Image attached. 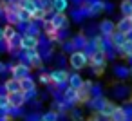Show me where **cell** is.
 Segmentation results:
<instances>
[{
  "instance_id": "cell-1",
  "label": "cell",
  "mask_w": 132,
  "mask_h": 121,
  "mask_svg": "<svg viewBox=\"0 0 132 121\" xmlns=\"http://www.w3.org/2000/svg\"><path fill=\"white\" fill-rule=\"evenodd\" d=\"M89 62H90V67H92V71H94L96 76L103 74L105 65H107V54H105V51H100V49L94 51V53L89 56Z\"/></svg>"
},
{
  "instance_id": "cell-2",
  "label": "cell",
  "mask_w": 132,
  "mask_h": 121,
  "mask_svg": "<svg viewBox=\"0 0 132 121\" xmlns=\"http://www.w3.org/2000/svg\"><path fill=\"white\" fill-rule=\"evenodd\" d=\"M22 63L29 65V67H33V69H42V67H44V58H42V54L38 53V49H29V51L24 53Z\"/></svg>"
},
{
  "instance_id": "cell-3",
  "label": "cell",
  "mask_w": 132,
  "mask_h": 121,
  "mask_svg": "<svg viewBox=\"0 0 132 121\" xmlns=\"http://www.w3.org/2000/svg\"><path fill=\"white\" fill-rule=\"evenodd\" d=\"M69 65H71L74 71H81V69H85V67L89 65V56H87L81 49H76V51H72L71 56H69Z\"/></svg>"
},
{
  "instance_id": "cell-4",
  "label": "cell",
  "mask_w": 132,
  "mask_h": 121,
  "mask_svg": "<svg viewBox=\"0 0 132 121\" xmlns=\"http://www.w3.org/2000/svg\"><path fill=\"white\" fill-rule=\"evenodd\" d=\"M51 74V85H56V87H63V85H67V80H69V72L67 71H63V69H54L53 72H49Z\"/></svg>"
},
{
  "instance_id": "cell-5",
  "label": "cell",
  "mask_w": 132,
  "mask_h": 121,
  "mask_svg": "<svg viewBox=\"0 0 132 121\" xmlns=\"http://www.w3.org/2000/svg\"><path fill=\"white\" fill-rule=\"evenodd\" d=\"M40 45V38L38 36H31V34H22L20 40V49L22 51H29V49H38Z\"/></svg>"
},
{
  "instance_id": "cell-6",
  "label": "cell",
  "mask_w": 132,
  "mask_h": 121,
  "mask_svg": "<svg viewBox=\"0 0 132 121\" xmlns=\"http://www.w3.org/2000/svg\"><path fill=\"white\" fill-rule=\"evenodd\" d=\"M11 78H16V80H22V78H26V76H29V72H31V67L29 65H26V63H15L11 69Z\"/></svg>"
},
{
  "instance_id": "cell-7",
  "label": "cell",
  "mask_w": 132,
  "mask_h": 121,
  "mask_svg": "<svg viewBox=\"0 0 132 121\" xmlns=\"http://www.w3.org/2000/svg\"><path fill=\"white\" fill-rule=\"evenodd\" d=\"M90 87H92V81L90 80H83V85L76 90L78 94V103H87L90 99Z\"/></svg>"
},
{
  "instance_id": "cell-8",
  "label": "cell",
  "mask_w": 132,
  "mask_h": 121,
  "mask_svg": "<svg viewBox=\"0 0 132 121\" xmlns=\"http://www.w3.org/2000/svg\"><path fill=\"white\" fill-rule=\"evenodd\" d=\"M49 20L56 25V29H67V25H69V18L65 16V13H54Z\"/></svg>"
},
{
  "instance_id": "cell-9",
  "label": "cell",
  "mask_w": 132,
  "mask_h": 121,
  "mask_svg": "<svg viewBox=\"0 0 132 121\" xmlns=\"http://www.w3.org/2000/svg\"><path fill=\"white\" fill-rule=\"evenodd\" d=\"M109 40H110V45L112 47H116V49H119L125 42H127V36H125V33H121V31H114L110 36H109Z\"/></svg>"
},
{
  "instance_id": "cell-10",
  "label": "cell",
  "mask_w": 132,
  "mask_h": 121,
  "mask_svg": "<svg viewBox=\"0 0 132 121\" xmlns=\"http://www.w3.org/2000/svg\"><path fill=\"white\" fill-rule=\"evenodd\" d=\"M101 11H105V2H101V0H94V2H90V4L87 6V15H89V16L100 15Z\"/></svg>"
},
{
  "instance_id": "cell-11",
  "label": "cell",
  "mask_w": 132,
  "mask_h": 121,
  "mask_svg": "<svg viewBox=\"0 0 132 121\" xmlns=\"http://www.w3.org/2000/svg\"><path fill=\"white\" fill-rule=\"evenodd\" d=\"M7 96H9V105L11 107H24L26 105V96H24L22 90L13 92V94H7Z\"/></svg>"
},
{
  "instance_id": "cell-12",
  "label": "cell",
  "mask_w": 132,
  "mask_h": 121,
  "mask_svg": "<svg viewBox=\"0 0 132 121\" xmlns=\"http://www.w3.org/2000/svg\"><path fill=\"white\" fill-rule=\"evenodd\" d=\"M100 31H101V34L103 36H110L114 31H116V24L114 22H110V20H103L101 24H100Z\"/></svg>"
},
{
  "instance_id": "cell-13",
  "label": "cell",
  "mask_w": 132,
  "mask_h": 121,
  "mask_svg": "<svg viewBox=\"0 0 132 121\" xmlns=\"http://www.w3.org/2000/svg\"><path fill=\"white\" fill-rule=\"evenodd\" d=\"M63 99L67 101V105H69V107H71V105H76V103H78V94H76V89L67 87V89H65V92H63Z\"/></svg>"
},
{
  "instance_id": "cell-14",
  "label": "cell",
  "mask_w": 132,
  "mask_h": 121,
  "mask_svg": "<svg viewBox=\"0 0 132 121\" xmlns=\"http://www.w3.org/2000/svg\"><path fill=\"white\" fill-rule=\"evenodd\" d=\"M4 89H6L7 94L18 92V90H20V80H16V78H9V80L4 83Z\"/></svg>"
},
{
  "instance_id": "cell-15",
  "label": "cell",
  "mask_w": 132,
  "mask_h": 121,
  "mask_svg": "<svg viewBox=\"0 0 132 121\" xmlns=\"http://www.w3.org/2000/svg\"><path fill=\"white\" fill-rule=\"evenodd\" d=\"M67 85L69 87H72V89H80L81 85H83V78L78 74V72H72V74H69V80H67Z\"/></svg>"
},
{
  "instance_id": "cell-16",
  "label": "cell",
  "mask_w": 132,
  "mask_h": 121,
  "mask_svg": "<svg viewBox=\"0 0 132 121\" xmlns=\"http://www.w3.org/2000/svg\"><path fill=\"white\" fill-rule=\"evenodd\" d=\"M109 121H127V114H125L123 107H116L114 112L109 116Z\"/></svg>"
},
{
  "instance_id": "cell-17",
  "label": "cell",
  "mask_w": 132,
  "mask_h": 121,
  "mask_svg": "<svg viewBox=\"0 0 132 121\" xmlns=\"http://www.w3.org/2000/svg\"><path fill=\"white\" fill-rule=\"evenodd\" d=\"M116 107H118V105H114L112 101H107V99H105V103H103V107L100 108V112H98V114H101L103 117H107V119H109V116L114 112V108H116Z\"/></svg>"
},
{
  "instance_id": "cell-18",
  "label": "cell",
  "mask_w": 132,
  "mask_h": 121,
  "mask_svg": "<svg viewBox=\"0 0 132 121\" xmlns=\"http://www.w3.org/2000/svg\"><path fill=\"white\" fill-rule=\"evenodd\" d=\"M18 6H20L22 9H26L27 13H31V15H33V11L38 7L36 0H18Z\"/></svg>"
},
{
  "instance_id": "cell-19",
  "label": "cell",
  "mask_w": 132,
  "mask_h": 121,
  "mask_svg": "<svg viewBox=\"0 0 132 121\" xmlns=\"http://www.w3.org/2000/svg\"><path fill=\"white\" fill-rule=\"evenodd\" d=\"M116 29L121 31V33H127L128 29H132V22H130V18H128V16H123V18L116 24Z\"/></svg>"
},
{
  "instance_id": "cell-20",
  "label": "cell",
  "mask_w": 132,
  "mask_h": 121,
  "mask_svg": "<svg viewBox=\"0 0 132 121\" xmlns=\"http://www.w3.org/2000/svg\"><path fill=\"white\" fill-rule=\"evenodd\" d=\"M16 33H18V31H16V27H15V25H9V24H7L6 27H2V34H4V42H9V40H11V38H13V36H15Z\"/></svg>"
},
{
  "instance_id": "cell-21",
  "label": "cell",
  "mask_w": 132,
  "mask_h": 121,
  "mask_svg": "<svg viewBox=\"0 0 132 121\" xmlns=\"http://www.w3.org/2000/svg\"><path fill=\"white\" fill-rule=\"evenodd\" d=\"M31 89H35V80H33L31 76L22 78V80H20V90L26 92V90H31Z\"/></svg>"
},
{
  "instance_id": "cell-22",
  "label": "cell",
  "mask_w": 132,
  "mask_h": 121,
  "mask_svg": "<svg viewBox=\"0 0 132 121\" xmlns=\"http://www.w3.org/2000/svg\"><path fill=\"white\" fill-rule=\"evenodd\" d=\"M69 7V2L67 0H53V9L56 13H65Z\"/></svg>"
},
{
  "instance_id": "cell-23",
  "label": "cell",
  "mask_w": 132,
  "mask_h": 121,
  "mask_svg": "<svg viewBox=\"0 0 132 121\" xmlns=\"http://www.w3.org/2000/svg\"><path fill=\"white\" fill-rule=\"evenodd\" d=\"M118 51H119V54H121V56L132 58V42H130V40H127V42H125V44L118 49Z\"/></svg>"
},
{
  "instance_id": "cell-24",
  "label": "cell",
  "mask_w": 132,
  "mask_h": 121,
  "mask_svg": "<svg viewBox=\"0 0 132 121\" xmlns=\"http://www.w3.org/2000/svg\"><path fill=\"white\" fill-rule=\"evenodd\" d=\"M119 11H121L123 16H128L132 13V2L130 0H121L119 2Z\"/></svg>"
},
{
  "instance_id": "cell-25",
  "label": "cell",
  "mask_w": 132,
  "mask_h": 121,
  "mask_svg": "<svg viewBox=\"0 0 132 121\" xmlns=\"http://www.w3.org/2000/svg\"><path fill=\"white\" fill-rule=\"evenodd\" d=\"M114 74H116V76H119L121 80H125V78H128V76H130V69H127L125 65H116Z\"/></svg>"
},
{
  "instance_id": "cell-26",
  "label": "cell",
  "mask_w": 132,
  "mask_h": 121,
  "mask_svg": "<svg viewBox=\"0 0 132 121\" xmlns=\"http://www.w3.org/2000/svg\"><path fill=\"white\" fill-rule=\"evenodd\" d=\"M72 44H74V47H76V49H83V47H85V44H87V38H85L83 34H78V36H74V38H72Z\"/></svg>"
},
{
  "instance_id": "cell-27",
  "label": "cell",
  "mask_w": 132,
  "mask_h": 121,
  "mask_svg": "<svg viewBox=\"0 0 132 121\" xmlns=\"http://www.w3.org/2000/svg\"><path fill=\"white\" fill-rule=\"evenodd\" d=\"M130 94V89L128 87H125V85H121V87H116L114 89V96H118V98H127Z\"/></svg>"
},
{
  "instance_id": "cell-28",
  "label": "cell",
  "mask_w": 132,
  "mask_h": 121,
  "mask_svg": "<svg viewBox=\"0 0 132 121\" xmlns=\"http://www.w3.org/2000/svg\"><path fill=\"white\" fill-rule=\"evenodd\" d=\"M42 119L44 121H58L60 119V114L54 112V110H47L45 114H42Z\"/></svg>"
},
{
  "instance_id": "cell-29",
  "label": "cell",
  "mask_w": 132,
  "mask_h": 121,
  "mask_svg": "<svg viewBox=\"0 0 132 121\" xmlns=\"http://www.w3.org/2000/svg\"><path fill=\"white\" fill-rule=\"evenodd\" d=\"M18 18H20V24H29L31 22V13H27L26 9H18Z\"/></svg>"
},
{
  "instance_id": "cell-30",
  "label": "cell",
  "mask_w": 132,
  "mask_h": 121,
  "mask_svg": "<svg viewBox=\"0 0 132 121\" xmlns=\"http://www.w3.org/2000/svg\"><path fill=\"white\" fill-rule=\"evenodd\" d=\"M24 34H31V36H38V38H40V29H38L33 22H29V24H27V29H26Z\"/></svg>"
},
{
  "instance_id": "cell-31",
  "label": "cell",
  "mask_w": 132,
  "mask_h": 121,
  "mask_svg": "<svg viewBox=\"0 0 132 121\" xmlns=\"http://www.w3.org/2000/svg\"><path fill=\"white\" fill-rule=\"evenodd\" d=\"M38 81H40L42 85H51V74H49V72H42V74L38 76Z\"/></svg>"
},
{
  "instance_id": "cell-32",
  "label": "cell",
  "mask_w": 132,
  "mask_h": 121,
  "mask_svg": "<svg viewBox=\"0 0 132 121\" xmlns=\"http://www.w3.org/2000/svg\"><path fill=\"white\" fill-rule=\"evenodd\" d=\"M36 94H38V92H36V87H35V89H31V90H26V92H24V96H26V101H29V99H35V98H36Z\"/></svg>"
},
{
  "instance_id": "cell-33",
  "label": "cell",
  "mask_w": 132,
  "mask_h": 121,
  "mask_svg": "<svg viewBox=\"0 0 132 121\" xmlns=\"http://www.w3.org/2000/svg\"><path fill=\"white\" fill-rule=\"evenodd\" d=\"M42 116H38V114H27L26 116V121H38Z\"/></svg>"
},
{
  "instance_id": "cell-34",
  "label": "cell",
  "mask_w": 132,
  "mask_h": 121,
  "mask_svg": "<svg viewBox=\"0 0 132 121\" xmlns=\"http://www.w3.org/2000/svg\"><path fill=\"white\" fill-rule=\"evenodd\" d=\"M72 117H74V119H80V117H81V112H80L78 108H74V110H72Z\"/></svg>"
},
{
  "instance_id": "cell-35",
  "label": "cell",
  "mask_w": 132,
  "mask_h": 121,
  "mask_svg": "<svg viewBox=\"0 0 132 121\" xmlns=\"http://www.w3.org/2000/svg\"><path fill=\"white\" fill-rule=\"evenodd\" d=\"M6 69H7V67H6L2 62H0V74H4V72H6Z\"/></svg>"
},
{
  "instance_id": "cell-36",
  "label": "cell",
  "mask_w": 132,
  "mask_h": 121,
  "mask_svg": "<svg viewBox=\"0 0 132 121\" xmlns=\"http://www.w3.org/2000/svg\"><path fill=\"white\" fill-rule=\"evenodd\" d=\"M4 40V34H2V29H0V42H2Z\"/></svg>"
},
{
  "instance_id": "cell-37",
  "label": "cell",
  "mask_w": 132,
  "mask_h": 121,
  "mask_svg": "<svg viewBox=\"0 0 132 121\" xmlns=\"http://www.w3.org/2000/svg\"><path fill=\"white\" fill-rule=\"evenodd\" d=\"M128 18H130V22H132V13H130V15H128Z\"/></svg>"
},
{
  "instance_id": "cell-38",
  "label": "cell",
  "mask_w": 132,
  "mask_h": 121,
  "mask_svg": "<svg viewBox=\"0 0 132 121\" xmlns=\"http://www.w3.org/2000/svg\"><path fill=\"white\" fill-rule=\"evenodd\" d=\"M127 121H132V117H127Z\"/></svg>"
},
{
  "instance_id": "cell-39",
  "label": "cell",
  "mask_w": 132,
  "mask_h": 121,
  "mask_svg": "<svg viewBox=\"0 0 132 121\" xmlns=\"http://www.w3.org/2000/svg\"><path fill=\"white\" fill-rule=\"evenodd\" d=\"M38 121H44V119H42V117H40V119H38Z\"/></svg>"
}]
</instances>
